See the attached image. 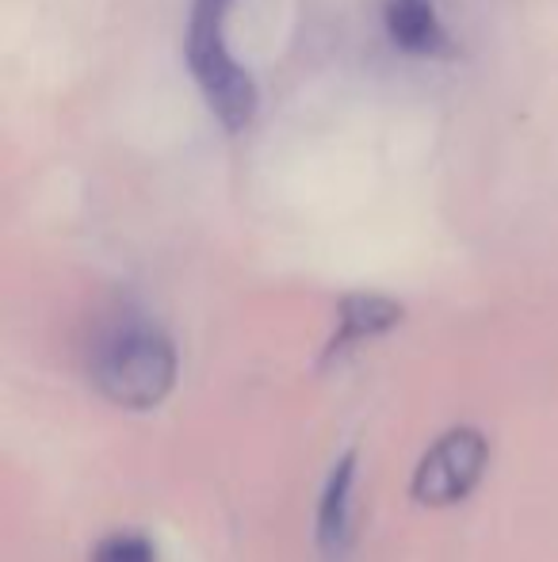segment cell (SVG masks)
<instances>
[{"label": "cell", "instance_id": "cell-1", "mask_svg": "<svg viewBox=\"0 0 558 562\" xmlns=\"http://www.w3.org/2000/svg\"><path fill=\"white\" fill-rule=\"evenodd\" d=\"M92 383L123 409H153L176 383V348L157 326L127 318L92 348Z\"/></svg>", "mask_w": 558, "mask_h": 562}, {"label": "cell", "instance_id": "cell-2", "mask_svg": "<svg viewBox=\"0 0 558 562\" xmlns=\"http://www.w3.org/2000/svg\"><path fill=\"white\" fill-rule=\"evenodd\" d=\"M230 0H192L187 12V66L203 100L226 131H241L257 115V81L226 43Z\"/></svg>", "mask_w": 558, "mask_h": 562}, {"label": "cell", "instance_id": "cell-3", "mask_svg": "<svg viewBox=\"0 0 558 562\" xmlns=\"http://www.w3.org/2000/svg\"><path fill=\"white\" fill-rule=\"evenodd\" d=\"M486 463H490V445L478 429H452L421 456L413 471V497L429 509L459 505L470 497V490L482 482Z\"/></svg>", "mask_w": 558, "mask_h": 562}, {"label": "cell", "instance_id": "cell-4", "mask_svg": "<svg viewBox=\"0 0 558 562\" xmlns=\"http://www.w3.org/2000/svg\"><path fill=\"white\" fill-rule=\"evenodd\" d=\"M352 482H356V451H344L329 471L318 505V548L329 562H341L352 548Z\"/></svg>", "mask_w": 558, "mask_h": 562}, {"label": "cell", "instance_id": "cell-5", "mask_svg": "<svg viewBox=\"0 0 558 562\" xmlns=\"http://www.w3.org/2000/svg\"><path fill=\"white\" fill-rule=\"evenodd\" d=\"M398 322H402V306L390 303L387 295H349L341 303V322H337V334L329 340L326 360H333V356L349 352V348L364 345L372 337H383Z\"/></svg>", "mask_w": 558, "mask_h": 562}, {"label": "cell", "instance_id": "cell-6", "mask_svg": "<svg viewBox=\"0 0 558 562\" xmlns=\"http://www.w3.org/2000/svg\"><path fill=\"white\" fill-rule=\"evenodd\" d=\"M387 31L410 54H447V31L432 0H387Z\"/></svg>", "mask_w": 558, "mask_h": 562}, {"label": "cell", "instance_id": "cell-7", "mask_svg": "<svg viewBox=\"0 0 558 562\" xmlns=\"http://www.w3.org/2000/svg\"><path fill=\"white\" fill-rule=\"evenodd\" d=\"M92 562H157V551L146 536L138 532H115L96 543Z\"/></svg>", "mask_w": 558, "mask_h": 562}]
</instances>
